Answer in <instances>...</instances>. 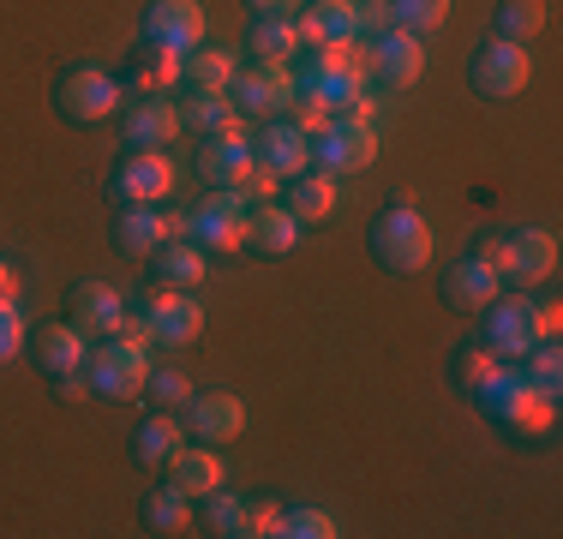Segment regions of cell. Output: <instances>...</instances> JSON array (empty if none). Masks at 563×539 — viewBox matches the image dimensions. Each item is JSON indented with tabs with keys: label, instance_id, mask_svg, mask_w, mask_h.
Wrapping results in <instances>:
<instances>
[{
	"label": "cell",
	"instance_id": "34",
	"mask_svg": "<svg viewBox=\"0 0 563 539\" xmlns=\"http://www.w3.org/2000/svg\"><path fill=\"white\" fill-rule=\"evenodd\" d=\"M498 372H504V360L492 354L486 342H467L462 354L450 360V377H455V389H467V396H474V389H486V384H492V377H498Z\"/></svg>",
	"mask_w": 563,
	"mask_h": 539
},
{
	"label": "cell",
	"instance_id": "24",
	"mask_svg": "<svg viewBox=\"0 0 563 539\" xmlns=\"http://www.w3.org/2000/svg\"><path fill=\"white\" fill-rule=\"evenodd\" d=\"M78 323L85 336H114L120 318H126V300H120V288H109V282H78L73 288V312H66Z\"/></svg>",
	"mask_w": 563,
	"mask_h": 539
},
{
	"label": "cell",
	"instance_id": "21",
	"mask_svg": "<svg viewBox=\"0 0 563 539\" xmlns=\"http://www.w3.org/2000/svg\"><path fill=\"white\" fill-rule=\"evenodd\" d=\"M31 354L43 377H66V372H85V354H90V336L78 330L73 318L66 323H43V330L31 336Z\"/></svg>",
	"mask_w": 563,
	"mask_h": 539
},
{
	"label": "cell",
	"instance_id": "9",
	"mask_svg": "<svg viewBox=\"0 0 563 539\" xmlns=\"http://www.w3.org/2000/svg\"><path fill=\"white\" fill-rule=\"evenodd\" d=\"M528 78H533V54L521 48V43H492V48H479L474 61H467V85H474L486 102L521 97V90H528Z\"/></svg>",
	"mask_w": 563,
	"mask_h": 539
},
{
	"label": "cell",
	"instance_id": "28",
	"mask_svg": "<svg viewBox=\"0 0 563 539\" xmlns=\"http://www.w3.org/2000/svg\"><path fill=\"white\" fill-rule=\"evenodd\" d=\"M139 516H144V528H151V534H163V539H174V534H192V497H186V492H174V485L163 480V485H151V492H144Z\"/></svg>",
	"mask_w": 563,
	"mask_h": 539
},
{
	"label": "cell",
	"instance_id": "16",
	"mask_svg": "<svg viewBox=\"0 0 563 539\" xmlns=\"http://www.w3.org/2000/svg\"><path fill=\"white\" fill-rule=\"evenodd\" d=\"M180 108L168 97H132L120 108V139L132 144V151H163V144L180 139Z\"/></svg>",
	"mask_w": 563,
	"mask_h": 539
},
{
	"label": "cell",
	"instance_id": "29",
	"mask_svg": "<svg viewBox=\"0 0 563 539\" xmlns=\"http://www.w3.org/2000/svg\"><path fill=\"white\" fill-rule=\"evenodd\" d=\"M151 264H156V282H163V288H186V294L210 276V258H205V246H198V240H168Z\"/></svg>",
	"mask_w": 563,
	"mask_h": 539
},
{
	"label": "cell",
	"instance_id": "43",
	"mask_svg": "<svg viewBox=\"0 0 563 539\" xmlns=\"http://www.w3.org/2000/svg\"><path fill=\"white\" fill-rule=\"evenodd\" d=\"M282 186H288V180H282V174H271V168L258 162V168H252L246 180L234 186V198H240L246 210H252V205H276V193H282Z\"/></svg>",
	"mask_w": 563,
	"mask_h": 539
},
{
	"label": "cell",
	"instance_id": "17",
	"mask_svg": "<svg viewBox=\"0 0 563 539\" xmlns=\"http://www.w3.org/2000/svg\"><path fill=\"white\" fill-rule=\"evenodd\" d=\"M300 48H324V43H360V0H306L294 12Z\"/></svg>",
	"mask_w": 563,
	"mask_h": 539
},
{
	"label": "cell",
	"instance_id": "36",
	"mask_svg": "<svg viewBox=\"0 0 563 539\" xmlns=\"http://www.w3.org/2000/svg\"><path fill=\"white\" fill-rule=\"evenodd\" d=\"M252 54H258V61H294V54H300L294 19H258L252 24Z\"/></svg>",
	"mask_w": 563,
	"mask_h": 539
},
{
	"label": "cell",
	"instance_id": "12",
	"mask_svg": "<svg viewBox=\"0 0 563 539\" xmlns=\"http://www.w3.org/2000/svg\"><path fill=\"white\" fill-rule=\"evenodd\" d=\"M246 234H252V210L234 193H210L192 205V240L205 252H240Z\"/></svg>",
	"mask_w": 563,
	"mask_h": 539
},
{
	"label": "cell",
	"instance_id": "14",
	"mask_svg": "<svg viewBox=\"0 0 563 539\" xmlns=\"http://www.w3.org/2000/svg\"><path fill=\"white\" fill-rule=\"evenodd\" d=\"M174 193V162L168 151H126L114 168V198L120 205H163Z\"/></svg>",
	"mask_w": 563,
	"mask_h": 539
},
{
	"label": "cell",
	"instance_id": "10",
	"mask_svg": "<svg viewBox=\"0 0 563 539\" xmlns=\"http://www.w3.org/2000/svg\"><path fill=\"white\" fill-rule=\"evenodd\" d=\"M312 162L324 174H360V168H372L378 162V127H360V120H330L324 132H312Z\"/></svg>",
	"mask_w": 563,
	"mask_h": 539
},
{
	"label": "cell",
	"instance_id": "22",
	"mask_svg": "<svg viewBox=\"0 0 563 539\" xmlns=\"http://www.w3.org/2000/svg\"><path fill=\"white\" fill-rule=\"evenodd\" d=\"M186 414H192V438L198 443H234L240 431H246V402L222 396V389L192 396V402H186Z\"/></svg>",
	"mask_w": 563,
	"mask_h": 539
},
{
	"label": "cell",
	"instance_id": "44",
	"mask_svg": "<svg viewBox=\"0 0 563 539\" xmlns=\"http://www.w3.org/2000/svg\"><path fill=\"white\" fill-rule=\"evenodd\" d=\"M246 539H282V504L276 497H246Z\"/></svg>",
	"mask_w": 563,
	"mask_h": 539
},
{
	"label": "cell",
	"instance_id": "47",
	"mask_svg": "<svg viewBox=\"0 0 563 539\" xmlns=\"http://www.w3.org/2000/svg\"><path fill=\"white\" fill-rule=\"evenodd\" d=\"M55 389H60V402H85V396H90V377L66 372V377H55Z\"/></svg>",
	"mask_w": 563,
	"mask_h": 539
},
{
	"label": "cell",
	"instance_id": "27",
	"mask_svg": "<svg viewBox=\"0 0 563 539\" xmlns=\"http://www.w3.org/2000/svg\"><path fill=\"white\" fill-rule=\"evenodd\" d=\"M252 252H264V258H288L294 246H300V222L288 216V205H252V234H246Z\"/></svg>",
	"mask_w": 563,
	"mask_h": 539
},
{
	"label": "cell",
	"instance_id": "5",
	"mask_svg": "<svg viewBox=\"0 0 563 539\" xmlns=\"http://www.w3.org/2000/svg\"><path fill=\"white\" fill-rule=\"evenodd\" d=\"M55 108L73 127H97V120H114L120 108H126V90H120V78L102 73V66H73L55 85Z\"/></svg>",
	"mask_w": 563,
	"mask_h": 539
},
{
	"label": "cell",
	"instance_id": "1",
	"mask_svg": "<svg viewBox=\"0 0 563 539\" xmlns=\"http://www.w3.org/2000/svg\"><path fill=\"white\" fill-rule=\"evenodd\" d=\"M474 402L492 426L516 431V438H552V426H558V396L540 384H528V377L509 372V366L492 377L486 389H474Z\"/></svg>",
	"mask_w": 563,
	"mask_h": 539
},
{
	"label": "cell",
	"instance_id": "38",
	"mask_svg": "<svg viewBox=\"0 0 563 539\" xmlns=\"http://www.w3.org/2000/svg\"><path fill=\"white\" fill-rule=\"evenodd\" d=\"M342 521L330 509H312V504H288L282 509V539H336Z\"/></svg>",
	"mask_w": 563,
	"mask_h": 539
},
{
	"label": "cell",
	"instance_id": "20",
	"mask_svg": "<svg viewBox=\"0 0 563 539\" xmlns=\"http://www.w3.org/2000/svg\"><path fill=\"white\" fill-rule=\"evenodd\" d=\"M504 294V276L492 270L479 252H467L462 264H450V276H444V300L455 306V312H467V318H479L492 300Z\"/></svg>",
	"mask_w": 563,
	"mask_h": 539
},
{
	"label": "cell",
	"instance_id": "50",
	"mask_svg": "<svg viewBox=\"0 0 563 539\" xmlns=\"http://www.w3.org/2000/svg\"><path fill=\"white\" fill-rule=\"evenodd\" d=\"M0 300H19V270L0 258Z\"/></svg>",
	"mask_w": 563,
	"mask_h": 539
},
{
	"label": "cell",
	"instance_id": "41",
	"mask_svg": "<svg viewBox=\"0 0 563 539\" xmlns=\"http://www.w3.org/2000/svg\"><path fill=\"white\" fill-rule=\"evenodd\" d=\"M24 348H31V323H24L19 300H0V366H7V360H19Z\"/></svg>",
	"mask_w": 563,
	"mask_h": 539
},
{
	"label": "cell",
	"instance_id": "40",
	"mask_svg": "<svg viewBox=\"0 0 563 539\" xmlns=\"http://www.w3.org/2000/svg\"><path fill=\"white\" fill-rule=\"evenodd\" d=\"M144 396H151L156 408H186V402H192V384H186V372H174V366H151Z\"/></svg>",
	"mask_w": 563,
	"mask_h": 539
},
{
	"label": "cell",
	"instance_id": "23",
	"mask_svg": "<svg viewBox=\"0 0 563 539\" xmlns=\"http://www.w3.org/2000/svg\"><path fill=\"white\" fill-rule=\"evenodd\" d=\"M114 246H120V258H139V264L156 258L168 246V216L156 205H126L114 222Z\"/></svg>",
	"mask_w": 563,
	"mask_h": 539
},
{
	"label": "cell",
	"instance_id": "11",
	"mask_svg": "<svg viewBox=\"0 0 563 539\" xmlns=\"http://www.w3.org/2000/svg\"><path fill=\"white\" fill-rule=\"evenodd\" d=\"M420 73H426V36L390 24V31H378L366 43V78H378L390 90H408V85H420Z\"/></svg>",
	"mask_w": 563,
	"mask_h": 539
},
{
	"label": "cell",
	"instance_id": "42",
	"mask_svg": "<svg viewBox=\"0 0 563 539\" xmlns=\"http://www.w3.org/2000/svg\"><path fill=\"white\" fill-rule=\"evenodd\" d=\"M282 120H294L300 132H324L336 114H330V108L312 97V90H300V85H294V97H288V108H282Z\"/></svg>",
	"mask_w": 563,
	"mask_h": 539
},
{
	"label": "cell",
	"instance_id": "18",
	"mask_svg": "<svg viewBox=\"0 0 563 539\" xmlns=\"http://www.w3.org/2000/svg\"><path fill=\"white\" fill-rule=\"evenodd\" d=\"M163 474L174 492H186L192 504H205L210 492L228 480V468H222V455H217V443H180V450L163 462Z\"/></svg>",
	"mask_w": 563,
	"mask_h": 539
},
{
	"label": "cell",
	"instance_id": "33",
	"mask_svg": "<svg viewBox=\"0 0 563 539\" xmlns=\"http://www.w3.org/2000/svg\"><path fill=\"white\" fill-rule=\"evenodd\" d=\"M540 31H545V0H504L498 7V43L528 48Z\"/></svg>",
	"mask_w": 563,
	"mask_h": 539
},
{
	"label": "cell",
	"instance_id": "25",
	"mask_svg": "<svg viewBox=\"0 0 563 539\" xmlns=\"http://www.w3.org/2000/svg\"><path fill=\"white\" fill-rule=\"evenodd\" d=\"M282 205H288V216H294V222H324V216L330 210H336L342 205V193H336V174H324V168H306V174H294V180H288V198H282Z\"/></svg>",
	"mask_w": 563,
	"mask_h": 539
},
{
	"label": "cell",
	"instance_id": "8",
	"mask_svg": "<svg viewBox=\"0 0 563 539\" xmlns=\"http://www.w3.org/2000/svg\"><path fill=\"white\" fill-rule=\"evenodd\" d=\"M479 318H486V348L504 360V366H509V360H521L533 342H545V336H540V306H533L528 294H498Z\"/></svg>",
	"mask_w": 563,
	"mask_h": 539
},
{
	"label": "cell",
	"instance_id": "48",
	"mask_svg": "<svg viewBox=\"0 0 563 539\" xmlns=\"http://www.w3.org/2000/svg\"><path fill=\"white\" fill-rule=\"evenodd\" d=\"M558 330H563V306L545 300V306H540V336H545V342H558Z\"/></svg>",
	"mask_w": 563,
	"mask_h": 539
},
{
	"label": "cell",
	"instance_id": "13",
	"mask_svg": "<svg viewBox=\"0 0 563 539\" xmlns=\"http://www.w3.org/2000/svg\"><path fill=\"white\" fill-rule=\"evenodd\" d=\"M252 168H258V156H252V139H246V127H240V120L228 132H210L205 151H198V180H210L217 193H234Z\"/></svg>",
	"mask_w": 563,
	"mask_h": 539
},
{
	"label": "cell",
	"instance_id": "37",
	"mask_svg": "<svg viewBox=\"0 0 563 539\" xmlns=\"http://www.w3.org/2000/svg\"><path fill=\"white\" fill-rule=\"evenodd\" d=\"M205 528L217 539H246V497H234L217 485V492L205 497Z\"/></svg>",
	"mask_w": 563,
	"mask_h": 539
},
{
	"label": "cell",
	"instance_id": "26",
	"mask_svg": "<svg viewBox=\"0 0 563 539\" xmlns=\"http://www.w3.org/2000/svg\"><path fill=\"white\" fill-rule=\"evenodd\" d=\"M180 66H186L180 48H163V43L132 48V90H139V97H168V90L180 85Z\"/></svg>",
	"mask_w": 563,
	"mask_h": 539
},
{
	"label": "cell",
	"instance_id": "6",
	"mask_svg": "<svg viewBox=\"0 0 563 539\" xmlns=\"http://www.w3.org/2000/svg\"><path fill=\"white\" fill-rule=\"evenodd\" d=\"M139 312L151 323V348H192L198 336H205V306L186 288H163V282H156L139 300Z\"/></svg>",
	"mask_w": 563,
	"mask_h": 539
},
{
	"label": "cell",
	"instance_id": "49",
	"mask_svg": "<svg viewBox=\"0 0 563 539\" xmlns=\"http://www.w3.org/2000/svg\"><path fill=\"white\" fill-rule=\"evenodd\" d=\"M168 216V240H192V210H163Z\"/></svg>",
	"mask_w": 563,
	"mask_h": 539
},
{
	"label": "cell",
	"instance_id": "3",
	"mask_svg": "<svg viewBox=\"0 0 563 539\" xmlns=\"http://www.w3.org/2000/svg\"><path fill=\"white\" fill-rule=\"evenodd\" d=\"M432 246H438V234L413 205H390L372 222V258L390 270V276H420L432 264Z\"/></svg>",
	"mask_w": 563,
	"mask_h": 539
},
{
	"label": "cell",
	"instance_id": "39",
	"mask_svg": "<svg viewBox=\"0 0 563 539\" xmlns=\"http://www.w3.org/2000/svg\"><path fill=\"white\" fill-rule=\"evenodd\" d=\"M521 377L558 396V377H563V354H558V342H533L528 354H521Z\"/></svg>",
	"mask_w": 563,
	"mask_h": 539
},
{
	"label": "cell",
	"instance_id": "45",
	"mask_svg": "<svg viewBox=\"0 0 563 539\" xmlns=\"http://www.w3.org/2000/svg\"><path fill=\"white\" fill-rule=\"evenodd\" d=\"M390 0H384V7H378V0H360V36H378V31H390Z\"/></svg>",
	"mask_w": 563,
	"mask_h": 539
},
{
	"label": "cell",
	"instance_id": "2",
	"mask_svg": "<svg viewBox=\"0 0 563 539\" xmlns=\"http://www.w3.org/2000/svg\"><path fill=\"white\" fill-rule=\"evenodd\" d=\"M479 258L504 276V288H540L558 276V234L552 228H509V234L479 240Z\"/></svg>",
	"mask_w": 563,
	"mask_h": 539
},
{
	"label": "cell",
	"instance_id": "7",
	"mask_svg": "<svg viewBox=\"0 0 563 539\" xmlns=\"http://www.w3.org/2000/svg\"><path fill=\"white\" fill-rule=\"evenodd\" d=\"M228 97H234L240 120H276L282 108L294 97V66L288 61H252L234 73V85H228Z\"/></svg>",
	"mask_w": 563,
	"mask_h": 539
},
{
	"label": "cell",
	"instance_id": "31",
	"mask_svg": "<svg viewBox=\"0 0 563 539\" xmlns=\"http://www.w3.org/2000/svg\"><path fill=\"white\" fill-rule=\"evenodd\" d=\"M240 120V108L228 90H192V97L180 102V127L198 132V139H210V132H228Z\"/></svg>",
	"mask_w": 563,
	"mask_h": 539
},
{
	"label": "cell",
	"instance_id": "15",
	"mask_svg": "<svg viewBox=\"0 0 563 539\" xmlns=\"http://www.w3.org/2000/svg\"><path fill=\"white\" fill-rule=\"evenodd\" d=\"M205 31H210L205 0H156V7L144 12V43H163V48L192 54L198 43H205Z\"/></svg>",
	"mask_w": 563,
	"mask_h": 539
},
{
	"label": "cell",
	"instance_id": "19",
	"mask_svg": "<svg viewBox=\"0 0 563 539\" xmlns=\"http://www.w3.org/2000/svg\"><path fill=\"white\" fill-rule=\"evenodd\" d=\"M252 156L264 162L271 174H282V180H294V174H306L312 168V132H300L294 120H271V127L252 139Z\"/></svg>",
	"mask_w": 563,
	"mask_h": 539
},
{
	"label": "cell",
	"instance_id": "32",
	"mask_svg": "<svg viewBox=\"0 0 563 539\" xmlns=\"http://www.w3.org/2000/svg\"><path fill=\"white\" fill-rule=\"evenodd\" d=\"M234 73H240V61L228 48H205V43H198L192 54H186V66H180V85H192V90H228V85H234Z\"/></svg>",
	"mask_w": 563,
	"mask_h": 539
},
{
	"label": "cell",
	"instance_id": "30",
	"mask_svg": "<svg viewBox=\"0 0 563 539\" xmlns=\"http://www.w3.org/2000/svg\"><path fill=\"white\" fill-rule=\"evenodd\" d=\"M180 443H186V431H180V420H174V408H156L151 420L132 431V462H139V468H163Z\"/></svg>",
	"mask_w": 563,
	"mask_h": 539
},
{
	"label": "cell",
	"instance_id": "46",
	"mask_svg": "<svg viewBox=\"0 0 563 539\" xmlns=\"http://www.w3.org/2000/svg\"><path fill=\"white\" fill-rule=\"evenodd\" d=\"M300 7H306V0H252V12H258V19H294Z\"/></svg>",
	"mask_w": 563,
	"mask_h": 539
},
{
	"label": "cell",
	"instance_id": "35",
	"mask_svg": "<svg viewBox=\"0 0 563 539\" xmlns=\"http://www.w3.org/2000/svg\"><path fill=\"white\" fill-rule=\"evenodd\" d=\"M390 19H396V31L438 36L450 24V0H390Z\"/></svg>",
	"mask_w": 563,
	"mask_h": 539
},
{
	"label": "cell",
	"instance_id": "4",
	"mask_svg": "<svg viewBox=\"0 0 563 539\" xmlns=\"http://www.w3.org/2000/svg\"><path fill=\"white\" fill-rule=\"evenodd\" d=\"M85 377H90V396L132 402V396H144V377H151V348L126 342V336H109L97 354H85Z\"/></svg>",
	"mask_w": 563,
	"mask_h": 539
}]
</instances>
